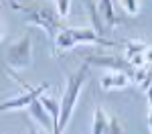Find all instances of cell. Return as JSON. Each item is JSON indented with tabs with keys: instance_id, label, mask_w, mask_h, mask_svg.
I'll return each mask as SVG.
<instances>
[{
	"instance_id": "cell-1",
	"label": "cell",
	"mask_w": 152,
	"mask_h": 134,
	"mask_svg": "<svg viewBox=\"0 0 152 134\" xmlns=\"http://www.w3.org/2000/svg\"><path fill=\"white\" fill-rule=\"evenodd\" d=\"M87 79H89V65H87L85 61H83L73 73L67 75L65 92H63L61 102H59V122H57V126H55V130H53V134H63L65 132L71 116H73V110L77 106V100L81 96L83 85L87 83Z\"/></svg>"
},
{
	"instance_id": "cell-2",
	"label": "cell",
	"mask_w": 152,
	"mask_h": 134,
	"mask_svg": "<svg viewBox=\"0 0 152 134\" xmlns=\"http://www.w3.org/2000/svg\"><path fill=\"white\" fill-rule=\"evenodd\" d=\"M53 45L57 53L63 51H71L77 45H104V47H116L114 41L105 39V37L97 35L94 29H73V26H65L57 33L53 39Z\"/></svg>"
},
{
	"instance_id": "cell-3",
	"label": "cell",
	"mask_w": 152,
	"mask_h": 134,
	"mask_svg": "<svg viewBox=\"0 0 152 134\" xmlns=\"http://www.w3.org/2000/svg\"><path fill=\"white\" fill-rule=\"evenodd\" d=\"M20 14H23L24 23L33 24L37 29H41V31H45V35L53 41L57 33L61 29H65L63 26V18L57 14L55 10V6H51V4H43V6H20Z\"/></svg>"
},
{
	"instance_id": "cell-4",
	"label": "cell",
	"mask_w": 152,
	"mask_h": 134,
	"mask_svg": "<svg viewBox=\"0 0 152 134\" xmlns=\"http://www.w3.org/2000/svg\"><path fill=\"white\" fill-rule=\"evenodd\" d=\"M6 65L12 71H20L33 65V37L31 33H23L14 43L8 45L6 53H4Z\"/></svg>"
},
{
	"instance_id": "cell-5",
	"label": "cell",
	"mask_w": 152,
	"mask_h": 134,
	"mask_svg": "<svg viewBox=\"0 0 152 134\" xmlns=\"http://www.w3.org/2000/svg\"><path fill=\"white\" fill-rule=\"evenodd\" d=\"M47 89H49L47 83H39V85H35V87L23 83V92H20L18 96L8 97V100L0 102V114H4V112H12V110H26L37 97L41 96V94H45Z\"/></svg>"
},
{
	"instance_id": "cell-6",
	"label": "cell",
	"mask_w": 152,
	"mask_h": 134,
	"mask_svg": "<svg viewBox=\"0 0 152 134\" xmlns=\"http://www.w3.org/2000/svg\"><path fill=\"white\" fill-rule=\"evenodd\" d=\"M87 65H97V67H105L110 71H124V73H132V65L124 57H118V55H87L85 57Z\"/></svg>"
},
{
	"instance_id": "cell-7",
	"label": "cell",
	"mask_w": 152,
	"mask_h": 134,
	"mask_svg": "<svg viewBox=\"0 0 152 134\" xmlns=\"http://www.w3.org/2000/svg\"><path fill=\"white\" fill-rule=\"evenodd\" d=\"M95 10H97V18L99 23L110 26V29H116L124 23V18L118 14L116 6H114V0H97L95 2Z\"/></svg>"
},
{
	"instance_id": "cell-8",
	"label": "cell",
	"mask_w": 152,
	"mask_h": 134,
	"mask_svg": "<svg viewBox=\"0 0 152 134\" xmlns=\"http://www.w3.org/2000/svg\"><path fill=\"white\" fill-rule=\"evenodd\" d=\"M122 47H124V59L132 65V69L144 65V57H142V55H144V51L148 47L146 41L130 39V41H124V43H122Z\"/></svg>"
},
{
	"instance_id": "cell-9",
	"label": "cell",
	"mask_w": 152,
	"mask_h": 134,
	"mask_svg": "<svg viewBox=\"0 0 152 134\" xmlns=\"http://www.w3.org/2000/svg\"><path fill=\"white\" fill-rule=\"evenodd\" d=\"M43 96V94H41ZM26 112H28V116H31V122H35L39 128H43L47 134H53V120H51V116L47 114V110L43 108V104L39 102V97H37L35 102L26 108Z\"/></svg>"
},
{
	"instance_id": "cell-10",
	"label": "cell",
	"mask_w": 152,
	"mask_h": 134,
	"mask_svg": "<svg viewBox=\"0 0 152 134\" xmlns=\"http://www.w3.org/2000/svg\"><path fill=\"white\" fill-rule=\"evenodd\" d=\"M130 81V75L124 71H107L105 75H102L99 79V87L105 92H112V89H126Z\"/></svg>"
},
{
	"instance_id": "cell-11",
	"label": "cell",
	"mask_w": 152,
	"mask_h": 134,
	"mask_svg": "<svg viewBox=\"0 0 152 134\" xmlns=\"http://www.w3.org/2000/svg\"><path fill=\"white\" fill-rule=\"evenodd\" d=\"M130 81H132V83H136L140 89H144V92L152 89V65L136 67L134 71L130 73Z\"/></svg>"
},
{
	"instance_id": "cell-12",
	"label": "cell",
	"mask_w": 152,
	"mask_h": 134,
	"mask_svg": "<svg viewBox=\"0 0 152 134\" xmlns=\"http://www.w3.org/2000/svg\"><path fill=\"white\" fill-rule=\"evenodd\" d=\"M110 124V114L105 112L102 106H95L94 108V118H91V134H104L105 128Z\"/></svg>"
},
{
	"instance_id": "cell-13",
	"label": "cell",
	"mask_w": 152,
	"mask_h": 134,
	"mask_svg": "<svg viewBox=\"0 0 152 134\" xmlns=\"http://www.w3.org/2000/svg\"><path fill=\"white\" fill-rule=\"evenodd\" d=\"M39 102L43 104V108L47 110V114L51 116L53 126H57V122H59V102L53 96H49L47 92H45L43 96H39ZM53 130H55V128H53Z\"/></svg>"
},
{
	"instance_id": "cell-14",
	"label": "cell",
	"mask_w": 152,
	"mask_h": 134,
	"mask_svg": "<svg viewBox=\"0 0 152 134\" xmlns=\"http://www.w3.org/2000/svg\"><path fill=\"white\" fill-rule=\"evenodd\" d=\"M104 134H128V130H126V126L122 124V120L118 116H110V124H107Z\"/></svg>"
},
{
	"instance_id": "cell-15",
	"label": "cell",
	"mask_w": 152,
	"mask_h": 134,
	"mask_svg": "<svg viewBox=\"0 0 152 134\" xmlns=\"http://www.w3.org/2000/svg\"><path fill=\"white\" fill-rule=\"evenodd\" d=\"M120 2V6H122V10L130 14V16H136L138 12H140V0H118Z\"/></svg>"
},
{
	"instance_id": "cell-16",
	"label": "cell",
	"mask_w": 152,
	"mask_h": 134,
	"mask_svg": "<svg viewBox=\"0 0 152 134\" xmlns=\"http://www.w3.org/2000/svg\"><path fill=\"white\" fill-rule=\"evenodd\" d=\"M55 10H57V14L65 21V18L69 16V12H71V0H55Z\"/></svg>"
},
{
	"instance_id": "cell-17",
	"label": "cell",
	"mask_w": 152,
	"mask_h": 134,
	"mask_svg": "<svg viewBox=\"0 0 152 134\" xmlns=\"http://www.w3.org/2000/svg\"><path fill=\"white\" fill-rule=\"evenodd\" d=\"M146 97H148V116H146V124H148V130L152 134V89L146 92Z\"/></svg>"
},
{
	"instance_id": "cell-18",
	"label": "cell",
	"mask_w": 152,
	"mask_h": 134,
	"mask_svg": "<svg viewBox=\"0 0 152 134\" xmlns=\"http://www.w3.org/2000/svg\"><path fill=\"white\" fill-rule=\"evenodd\" d=\"M28 134H47V132H45L43 128H39L35 122H31V124H28Z\"/></svg>"
},
{
	"instance_id": "cell-19",
	"label": "cell",
	"mask_w": 152,
	"mask_h": 134,
	"mask_svg": "<svg viewBox=\"0 0 152 134\" xmlns=\"http://www.w3.org/2000/svg\"><path fill=\"white\" fill-rule=\"evenodd\" d=\"M8 2H10V6L14 8V10H20V6H23V4H18L16 0H8Z\"/></svg>"
},
{
	"instance_id": "cell-20",
	"label": "cell",
	"mask_w": 152,
	"mask_h": 134,
	"mask_svg": "<svg viewBox=\"0 0 152 134\" xmlns=\"http://www.w3.org/2000/svg\"><path fill=\"white\" fill-rule=\"evenodd\" d=\"M2 37H4V29H2V23H0V41H2Z\"/></svg>"
},
{
	"instance_id": "cell-21",
	"label": "cell",
	"mask_w": 152,
	"mask_h": 134,
	"mask_svg": "<svg viewBox=\"0 0 152 134\" xmlns=\"http://www.w3.org/2000/svg\"><path fill=\"white\" fill-rule=\"evenodd\" d=\"M49 2H55V0H49Z\"/></svg>"
}]
</instances>
